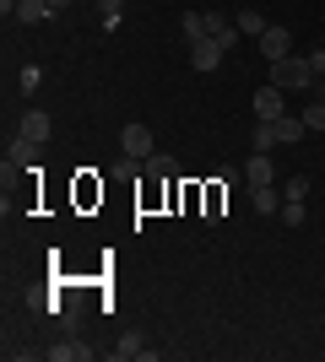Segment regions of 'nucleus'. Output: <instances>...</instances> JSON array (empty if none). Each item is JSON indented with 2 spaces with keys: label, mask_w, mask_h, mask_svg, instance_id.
<instances>
[{
  "label": "nucleus",
  "mask_w": 325,
  "mask_h": 362,
  "mask_svg": "<svg viewBox=\"0 0 325 362\" xmlns=\"http://www.w3.org/2000/svg\"><path fill=\"white\" fill-rule=\"evenodd\" d=\"M141 173H147V179H173V157H163V151H152V157H147V163H141Z\"/></svg>",
  "instance_id": "nucleus-13"
},
{
  "label": "nucleus",
  "mask_w": 325,
  "mask_h": 362,
  "mask_svg": "<svg viewBox=\"0 0 325 362\" xmlns=\"http://www.w3.org/2000/svg\"><path fill=\"white\" fill-rule=\"evenodd\" d=\"M244 184H277L271 151H249V163H244Z\"/></svg>",
  "instance_id": "nucleus-8"
},
{
  "label": "nucleus",
  "mask_w": 325,
  "mask_h": 362,
  "mask_svg": "<svg viewBox=\"0 0 325 362\" xmlns=\"http://www.w3.org/2000/svg\"><path fill=\"white\" fill-rule=\"evenodd\" d=\"M222 54H228V49L217 44V38H195V44H190V65H195V71H217Z\"/></svg>",
  "instance_id": "nucleus-3"
},
{
  "label": "nucleus",
  "mask_w": 325,
  "mask_h": 362,
  "mask_svg": "<svg viewBox=\"0 0 325 362\" xmlns=\"http://www.w3.org/2000/svg\"><path fill=\"white\" fill-rule=\"evenodd\" d=\"M33 151H38L33 141L16 136V141H11V151H6V168H28V163H33Z\"/></svg>",
  "instance_id": "nucleus-14"
},
{
  "label": "nucleus",
  "mask_w": 325,
  "mask_h": 362,
  "mask_svg": "<svg viewBox=\"0 0 325 362\" xmlns=\"http://www.w3.org/2000/svg\"><path fill=\"white\" fill-rule=\"evenodd\" d=\"M44 16H55L49 0H16V22H22V28H38Z\"/></svg>",
  "instance_id": "nucleus-10"
},
{
  "label": "nucleus",
  "mask_w": 325,
  "mask_h": 362,
  "mask_svg": "<svg viewBox=\"0 0 325 362\" xmlns=\"http://www.w3.org/2000/svg\"><path fill=\"white\" fill-rule=\"evenodd\" d=\"M304 216H309V211H304V200H282L277 222H282V227H304Z\"/></svg>",
  "instance_id": "nucleus-17"
},
{
  "label": "nucleus",
  "mask_w": 325,
  "mask_h": 362,
  "mask_svg": "<svg viewBox=\"0 0 325 362\" xmlns=\"http://www.w3.org/2000/svg\"><path fill=\"white\" fill-rule=\"evenodd\" d=\"M152 130H147V124H125L120 130V157H136V163H147V157H152Z\"/></svg>",
  "instance_id": "nucleus-2"
},
{
  "label": "nucleus",
  "mask_w": 325,
  "mask_h": 362,
  "mask_svg": "<svg viewBox=\"0 0 325 362\" xmlns=\"http://www.w3.org/2000/svg\"><path fill=\"white\" fill-rule=\"evenodd\" d=\"M271 130H277V141H282V146H293V141L304 136L309 124H304V119H293V114H282V119H271Z\"/></svg>",
  "instance_id": "nucleus-12"
},
{
  "label": "nucleus",
  "mask_w": 325,
  "mask_h": 362,
  "mask_svg": "<svg viewBox=\"0 0 325 362\" xmlns=\"http://www.w3.org/2000/svg\"><path fill=\"white\" fill-rule=\"evenodd\" d=\"M255 114H261V119H282V114H287V103H282V87H271V81H266V87L255 92Z\"/></svg>",
  "instance_id": "nucleus-9"
},
{
  "label": "nucleus",
  "mask_w": 325,
  "mask_h": 362,
  "mask_svg": "<svg viewBox=\"0 0 325 362\" xmlns=\"http://www.w3.org/2000/svg\"><path fill=\"white\" fill-rule=\"evenodd\" d=\"M271 87H314V71L309 60H298V54H287V60H271Z\"/></svg>",
  "instance_id": "nucleus-1"
},
{
  "label": "nucleus",
  "mask_w": 325,
  "mask_h": 362,
  "mask_svg": "<svg viewBox=\"0 0 325 362\" xmlns=\"http://www.w3.org/2000/svg\"><path fill=\"white\" fill-rule=\"evenodd\" d=\"M239 33H249V38H261V33H266V16L255 11V6H244V11H239Z\"/></svg>",
  "instance_id": "nucleus-16"
},
{
  "label": "nucleus",
  "mask_w": 325,
  "mask_h": 362,
  "mask_svg": "<svg viewBox=\"0 0 325 362\" xmlns=\"http://www.w3.org/2000/svg\"><path fill=\"white\" fill-rule=\"evenodd\" d=\"M49 357L65 362V357H93V346H81V341H60V346H49Z\"/></svg>",
  "instance_id": "nucleus-19"
},
{
  "label": "nucleus",
  "mask_w": 325,
  "mask_h": 362,
  "mask_svg": "<svg viewBox=\"0 0 325 362\" xmlns=\"http://www.w3.org/2000/svg\"><path fill=\"white\" fill-rule=\"evenodd\" d=\"M304 60H309V71H314V81H320V76H325V49H314V54H304Z\"/></svg>",
  "instance_id": "nucleus-23"
},
{
  "label": "nucleus",
  "mask_w": 325,
  "mask_h": 362,
  "mask_svg": "<svg viewBox=\"0 0 325 362\" xmlns=\"http://www.w3.org/2000/svg\"><path fill=\"white\" fill-rule=\"evenodd\" d=\"M249 146H255V151H271V146H282V141H277V130H271V119H261V130L249 136Z\"/></svg>",
  "instance_id": "nucleus-18"
},
{
  "label": "nucleus",
  "mask_w": 325,
  "mask_h": 362,
  "mask_svg": "<svg viewBox=\"0 0 325 362\" xmlns=\"http://www.w3.org/2000/svg\"><path fill=\"white\" fill-rule=\"evenodd\" d=\"M249 206H255L261 216H277L282 211V189L277 184H249Z\"/></svg>",
  "instance_id": "nucleus-6"
},
{
  "label": "nucleus",
  "mask_w": 325,
  "mask_h": 362,
  "mask_svg": "<svg viewBox=\"0 0 325 362\" xmlns=\"http://www.w3.org/2000/svg\"><path fill=\"white\" fill-rule=\"evenodd\" d=\"M298 119L309 124V130H325V98H314V103L304 108V114H298Z\"/></svg>",
  "instance_id": "nucleus-21"
},
{
  "label": "nucleus",
  "mask_w": 325,
  "mask_h": 362,
  "mask_svg": "<svg viewBox=\"0 0 325 362\" xmlns=\"http://www.w3.org/2000/svg\"><path fill=\"white\" fill-rule=\"evenodd\" d=\"M98 6H103V22H108V28H120V0H98Z\"/></svg>",
  "instance_id": "nucleus-22"
},
{
  "label": "nucleus",
  "mask_w": 325,
  "mask_h": 362,
  "mask_svg": "<svg viewBox=\"0 0 325 362\" xmlns=\"http://www.w3.org/2000/svg\"><path fill=\"white\" fill-rule=\"evenodd\" d=\"M206 38H217L222 49H233L239 44V22H228L222 11H206Z\"/></svg>",
  "instance_id": "nucleus-7"
},
{
  "label": "nucleus",
  "mask_w": 325,
  "mask_h": 362,
  "mask_svg": "<svg viewBox=\"0 0 325 362\" xmlns=\"http://www.w3.org/2000/svg\"><path fill=\"white\" fill-rule=\"evenodd\" d=\"M179 33H185V44H195V38H206V11H185V22H179Z\"/></svg>",
  "instance_id": "nucleus-15"
},
{
  "label": "nucleus",
  "mask_w": 325,
  "mask_h": 362,
  "mask_svg": "<svg viewBox=\"0 0 325 362\" xmlns=\"http://www.w3.org/2000/svg\"><path fill=\"white\" fill-rule=\"evenodd\" d=\"M49 6H55V11H65V6H71V0H49Z\"/></svg>",
  "instance_id": "nucleus-24"
},
{
  "label": "nucleus",
  "mask_w": 325,
  "mask_h": 362,
  "mask_svg": "<svg viewBox=\"0 0 325 362\" xmlns=\"http://www.w3.org/2000/svg\"><path fill=\"white\" fill-rule=\"evenodd\" d=\"M16 130H22V141H33V146H44V141H49V130H55V124H49V114H44V108H28V114H22V124H16Z\"/></svg>",
  "instance_id": "nucleus-5"
},
{
  "label": "nucleus",
  "mask_w": 325,
  "mask_h": 362,
  "mask_svg": "<svg viewBox=\"0 0 325 362\" xmlns=\"http://www.w3.org/2000/svg\"><path fill=\"white\" fill-rule=\"evenodd\" d=\"M304 195H309V173H293L282 184V200H304Z\"/></svg>",
  "instance_id": "nucleus-20"
},
{
  "label": "nucleus",
  "mask_w": 325,
  "mask_h": 362,
  "mask_svg": "<svg viewBox=\"0 0 325 362\" xmlns=\"http://www.w3.org/2000/svg\"><path fill=\"white\" fill-rule=\"evenodd\" d=\"M136 357H157V351L147 346V341H141V335H125L120 346H114V362H136Z\"/></svg>",
  "instance_id": "nucleus-11"
},
{
  "label": "nucleus",
  "mask_w": 325,
  "mask_h": 362,
  "mask_svg": "<svg viewBox=\"0 0 325 362\" xmlns=\"http://www.w3.org/2000/svg\"><path fill=\"white\" fill-rule=\"evenodd\" d=\"M261 54L266 60H287V54H293V33L287 28H266L261 33Z\"/></svg>",
  "instance_id": "nucleus-4"
}]
</instances>
